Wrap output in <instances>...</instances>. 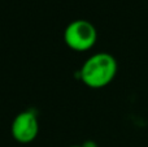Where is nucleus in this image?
<instances>
[{"label": "nucleus", "mask_w": 148, "mask_h": 147, "mask_svg": "<svg viewBox=\"0 0 148 147\" xmlns=\"http://www.w3.org/2000/svg\"><path fill=\"white\" fill-rule=\"evenodd\" d=\"M117 70L118 64L113 55L97 52L83 63L79 70V77L87 87L103 89L114 80Z\"/></svg>", "instance_id": "f257e3e1"}, {"label": "nucleus", "mask_w": 148, "mask_h": 147, "mask_svg": "<svg viewBox=\"0 0 148 147\" xmlns=\"http://www.w3.org/2000/svg\"><path fill=\"white\" fill-rule=\"evenodd\" d=\"M96 41V27L87 20H74L65 27L64 42L73 51H88L95 46Z\"/></svg>", "instance_id": "f03ea898"}, {"label": "nucleus", "mask_w": 148, "mask_h": 147, "mask_svg": "<svg viewBox=\"0 0 148 147\" xmlns=\"http://www.w3.org/2000/svg\"><path fill=\"white\" fill-rule=\"evenodd\" d=\"M12 137L18 143H30L39 133V120L33 109L22 111L16 115L10 126Z\"/></svg>", "instance_id": "7ed1b4c3"}, {"label": "nucleus", "mask_w": 148, "mask_h": 147, "mask_svg": "<svg viewBox=\"0 0 148 147\" xmlns=\"http://www.w3.org/2000/svg\"><path fill=\"white\" fill-rule=\"evenodd\" d=\"M70 147H83V146H70Z\"/></svg>", "instance_id": "20e7f679"}]
</instances>
